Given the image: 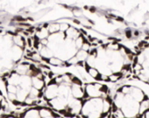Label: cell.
I'll list each match as a JSON object with an SVG mask.
<instances>
[{"mask_svg": "<svg viewBox=\"0 0 149 118\" xmlns=\"http://www.w3.org/2000/svg\"><path fill=\"white\" fill-rule=\"evenodd\" d=\"M40 110V115L41 118H49L53 116V111H51V109H49L47 107H42L39 108Z\"/></svg>", "mask_w": 149, "mask_h": 118, "instance_id": "9a60e30c", "label": "cell"}, {"mask_svg": "<svg viewBox=\"0 0 149 118\" xmlns=\"http://www.w3.org/2000/svg\"><path fill=\"white\" fill-rule=\"evenodd\" d=\"M131 89H132V86L125 85V86H122V87L119 88V91L122 92L124 95H129L130 92H131Z\"/></svg>", "mask_w": 149, "mask_h": 118, "instance_id": "44dd1931", "label": "cell"}, {"mask_svg": "<svg viewBox=\"0 0 149 118\" xmlns=\"http://www.w3.org/2000/svg\"><path fill=\"white\" fill-rule=\"evenodd\" d=\"M85 85H81V84H72L71 85V95L74 98L84 100L85 97V89H84Z\"/></svg>", "mask_w": 149, "mask_h": 118, "instance_id": "52a82bcc", "label": "cell"}, {"mask_svg": "<svg viewBox=\"0 0 149 118\" xmlns=\"http://www.w3.org/2000/svg\"><path fill=\"white\" fill-rule=\"evenodd\" d=\"M7 98L11 102H13L15 100H17V95L16 94H12V93H7Z\"/></svg>", "mask_w": 149, "mask_h": 118, "instance_id": "603a6c76", "label": "cell"}, {"mask_svg": "<svg viewBox=\"0 0 149 118\" xmlns=\"http://www.w3.org/2000/svg\"><path fill=\"white\" fill-rule=\"evenodd\" d=\"M104 98H88L84 101L81 115L84 118H102Z\"/></svg>", "mask_w": 149, "mask_h": 118, "instance_id": "6da1fadb", "label": "cell"}, {"mask_svg": "<svg viewBox=\"0 0 149 118\" xmlns=\"http://www.w3.org/2000/svg\"><path fill=\"white\" fill-rule=\"evenodd\" d=\"M60 23H51L48 26V32L50 34H54V33H57L60 32Z\"/></svg>", "mask_w": 149, "mask_h": 118, "instance_id": "ac0fdd59", "label": "cell"}, {"mask_svg": "<svg viewBox=\"0 0 149 118\" xmlns=\"http://www.w3.org/2000/svg\"><path fill=\"white\" fill-rule=\"evenodd\" d=\"M121 110L125 118H136L139 115V102L135 101L130 95H125Z\"/></svg>", "mask_w": 149, "mask_h": 118, "instance_id": "7a4b0ae2", "label": "cell"}, {"mask_svg": "<svg viewBox=\"0 0 149 118\" xmlns=\"http://www.w3.org/2000/svg\"><path fill=\"white\" fill-rule=\"evenodd\" d=\"M23 118H41V117L40 115V110L37 108H31L26 111Z\"/></svg>", "mask_w": 149, "mask_h": 118, "instance_id": "8fae6325", "label": "cell"}, {"mask_svg": "<svg viewBox=\"0 0 149 118\" xmlns=\"http://www.w3.org/2000/svg\"><path fill=\"white\" fill-rule=\"evenodd\" d=\"M65 36L66 38L68 39H73V40H76L79 36H81V33L80 32L73 26L69 27L68 30L65 32Z\"/></svg>", "mask_w": 149, "mask_h": 118, "instance_id": "30bf717a", "label": "cell"}, {"mask_svg": "<svg viewBox=\"0 0 149 118\" xmlns=\"http://www.w3.org/2000/svg\"><path fill=\"white\" fill-rule=\"evenodd\" d=\"M135 101H137L138 102H141L142 101H144L147 96L146 95V94L143 92L142 89H140L139 88H137V87H132V89H131V92L129 94Z\"/></svg>", "mask_w": 149, "mask_h": 118, "instance_id": "ba28073f", "label": "cell"}, {"mask_svg": "<svg viewBox=\"0 0 149 118\" xmlns=\"http://www.w3.org/2000/svg\"><path fill=\"white\" fill-rule=\"evenodd\" d=\"M104 88V85L100 84V83H87L84 86L85 89V97L86 99L88 98H99L102 97L104 99L107 98L104 92L103 89Z\"/></svg>", "mask_w": 149, "mask_h": 118, "instance_id": "3957f363", "label": "cell"}, {"mask_svg": "<svg viewBox=\"0 0 149 118\" xmlns=\"http://www.w3.org/2000/svg\"><path fill=\"white\" fill-rule=\"evenodd\" d=\"M17 100L20 102H25L26 99L29 95V91L24 88H21L20 87H18V92H17Z\"/></svg>", "mask_w": 149, "mask_h": 118, "instance_id": "7c38bea8", "label": "cell"}, {"mask_svg": "<svg viewBox=\"0 0 149 118\" xmlns=\"http://www.w3.org/2000/svg\"><path fill=\"white\" fill-rule=\"evenodd\" d=\"M89 52H86L83 49H80L77 51V54H76V57L77 58V60L79 62H85L87 61V59L89 57Z\"/></svg>", "mask_w": 149, "mask_h": 118, "instance_id": "4fadbf2b", "label": "cell"}, {"mask_svg": "<svg viewBox=\"0 0 149 118\" xmlns=\"http://www.w3.org/2000/svg\"><path fill=\"white\" fill-rule=\"evenodd\" d=\"M147 110H149V98H146L139 103V115H143Z\"/></svg>", "mask_w": 149, "mask_h": 118, "instance_id": "5bb4252c", "label": "cell"}, {"mask_svg": "<svg viewBox=\"0 0 149 118\" xmlns=\"http://www.w3.org/2000/svg\"><path fill=\"white\" fill-rule=\"evenodd\" d=\"M144 118H149V110H147V111L144 114Z\"/></svg>", "mask_w": 149, "mask_h": 118, "instance_id": "cb8c5ba5", "label": "cell"}, {"mask_svg": "<svg viewBox=\"0 0 149 118\" xmlns=\"http://www.w3.org/2000/svg\"><path fill=\"white\" fill-rule=\"evenodd\" d=\"M122 77H123V75H122L121 72H119V73H112L109 76V81H111V82H117Z\"/></svg>", "mask_w": 149, "mask_h": 118, "instance_id": "d6986e66", "label": "cell"}, {"mask_svg": "<svg viewBox=\"0 0 149 118\" xmlns=\"http://www.w3.org/2000/svg\"><path fill=\"white\" fill-rule=\"evenodd\" d=\"M68 98L58 95L54 99H53L51 101H48V107L53 108L54 109L57 110L58 112L61 111V110H64L68 106Z\"/></svg>", "mask_w": 149, "mask_h": 118, "instance_id": "8992f818", "label": "cell"}, {"mask_svg": "<svg viewBox=\"0 0 149 118\" xmlns=\"http://www.w3.org/2000/svg\"><path fill=\"white\" fill-rule=\"evenodd\" d=\"M125 95H124L122 92H120L119 90L117 91V93L114 95L112 101H113V106L116 107L117 108H121L125 101Z\"/></svg>", "mask_w": 149, "mask_h": 118, "instance_id": "9c48e42d", "label": "cell"}, {"mask_svg": "<svg viewBox=\"0 0 149 118\" xmlns=\"http://www.w3.org/2000/svg\"><path fill=\"white\" fill-rule=\"evenodd\" d=\"M86 40L84 39V38L81 35V36H79L76 40H74V45H76V46H77V50H80V49H82V46H83V45L84 44V42H85Z\"/></svg>", "mask_w": 149, "mask_h": 118, "instance_id": "ffe728a7", "label": "cell"}, {"mask_svg": "<svg viewBox=\"0 0 149 118\" xmlns=\"http://www.w3.org/2000/svg\"><path fill=\"white\" fill-rule=\"evenodd\" d=\"M83 105H84V100L74 98L72 95H70L68 98V106L65 109L66 114L68 113L72 115H80L82 112Z\"/></svg>", "mask_w": 149, "mask_h": 118, "instance_id": "277c9868", "label": "cell"}, {"mask_svg": "<svg viewBox=\"0 0 149 118\" xmlns=\"http://www.w3.org/2000/svg\"><path fill=\"white\" fill-rule=\"evenodd\" d=\"M59 95V85L56 84L54 79L47 84V87L44 89V97L47 101H51Z\"/></svg>", "mask_w": 149, "mask_h": 118, "instance_id": "5b68a950", "label": "cell"}, {"mask_svg": "<svg viewBox=\"0 0 149 118\" xmlns=\"http://www.w3.org/2000/svg\"><path fill=\"white\" fill-rule=\"evenodd\" d=\"M48 64H50L52 66H54V67H62V66L66 65V62H64L62 60H61V59L54 56L51 59H49Z\"/></svg>", "mask_w": 149, "mask_h": 118, "instance_id": "2e32d148", "label": "cell"}, {"mask_svg": "<svg viewBox=\"0 0 149 118\" xmlns=\"http://www.w3.org/2000/svg\"><path fill=\"white\" fill-rule=\"evenodd\" d=\"M111 108H112L111 101L108 98L104 99V106H103V114H104V115L108 114L111 111Z\"/></svg>", "mask_w": 149, "mask_h": 118, "instance_id": "e0dca14e", "label": "cell"}, {"mask_svg": "<svg viewBox=\"0 0 149 118\" xmlns=\"http://www.w3.org/2000/svg\"><path fill=\"white\" fill-rule=\"evenodd\" d=\"M60 25H61V26H60V32H63V33H65L68 30V28L70 27V26L68 23H60Z\"/></svg>", "mask_w": 149, "mask_h": 118, "instance_id": "7402d4cb", "label": "cell"}]
</instances>
